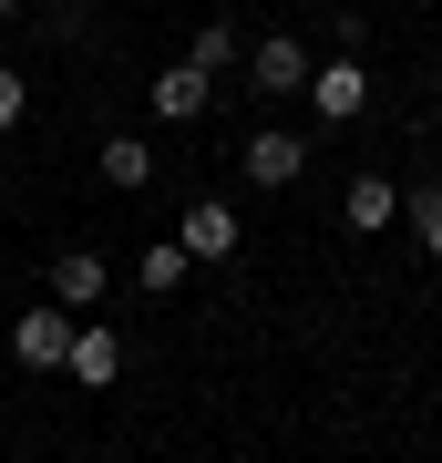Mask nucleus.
I'll return each mask as SVG.
<instances>
[{
  "label": "nucleus",
  "instance_id": "nucleus-5",
  "mask_svg": "<svg viewBox=\"0 0 442 463\" xmlns=\"http://www.w3.org/2000/svg\"><path fill=\"white\" fill-rule=\"evenodd\" d=\"M175 248L206 258V268L237 258V206H227V196H196V206H185V227H175Z\"/></svg>",
  "mask_w": 442,
  "mask_h": 463
},
{
  "label": "nucleus",
  "instance_id": "nucleus-9",
  "mask_svg": "<svg viewBox=\"0 0 442 463\" xmlns=\"http://www.w3.org/2000/svg\"><path fill=\"white\" fill-rule=\"evenodd\" d=\"M340 216H350V227H361V237H371V227H391V216H401V185L361 175V185H350V206H340Z\"/></svg>",
  "mask_w": 442,
  "mask_h": 463
},
{
  "label": "nucleus",
  "instance_id": "nucleus-7",
  "mask_svg": "<svg viewBox=\"0 0 442 463\" xmlns=\"http://www.w3.org/2000/svg\"><path fill=\"white\" fill-rule=\"evenodd\" d=\"M206 83H216V72H196V62L155 72V114H165V124H196V114H206Z\"/></svg>",
  "mask_w": 442,
  "mask_h": 463
},
{
  "label": "nucleus",
  "instance_id": "nucleus-11",
  "mask_svg": "<svg viewBox=\"0 0 442 463\" xmlns=\"http://www.w3.org/2000/svg\"><path fill=\"white\" fill-rule=\"evenodd\" d=\"M185 268H196V258H185V248H175V237H155V248H145V258H134V279H145V288H175V279H185Z\"/></svg>",
  "mask_w": 442,
  "mask_h": 463
},
{
  "label": "nucleus",
  "instance_id": "nucleus-4",
  "mask_svg": "<svg viewBox=\"0 0 442 463\" xmlns=\"http://www.w3.org/2000/svg\"><path fill=\"white\" fill-rule=\"evenodd\" d=\"M309 103H319V124H361V103H371L361 52H350V62H319V72H309Z\"/></svg>",
  "mask_w": 442,
  "mask_h": 463
},
{
  "label": "nucleus",
  "instance_id": "nucleus-12",
  "mask_svg": "<svg viewBox=\"0 0 442 463\" xmlns=\"http://www.w3.org/2000/svg\"><path fill=\"white\" fill-rule=\"evenodd\" d=\"M185 62H196V72H227V62H237V32H227V21H206V32H196V52H185Z\"/></svg>",
  "mask_w": 442,
  "mask_h": 463
},
{
  "label": "nucleus",
  "instance_id": "nucleus-10",
  "mask_svg": "<svg viewBox=\"0 0 442 463\" xmlns=\"http://www.w3.org/2000/svg\"><path fill=\"white\" fill-rule=\"evenodd\" d=\"M145 175H155V155L134 145V134H114V145H103V185H124V196H134Z\"/></svg>",
  "mask_w": 442,
  "mask_h": 463
},
{
  "label": "nucleus",
  "instance_id": "nucleus-13",
  "mask_svg": "<svg viewBox=\"0 0 442 463\" xmlns=\"http://www.w3.org/2000/svg\"><path fill=\"white\" fill-rule=\"evenodd\" d=\"M411 227H422V248L442 258V185H422V196H411Z\"/></svg>",
  "mask_w": 442,
  "mask_h": 463
},
{
  "label": "nucleus",
  "instance_id": "nucleus-8",
  "mask_svg": "<svg viewBox=\"0 0 442 463\" xmlns=\"http://www.w3.org/2000/svg\"><path fill=\"white\" fill-rule=\"evenodd\" d=\"M52 298H62V309H93V298H103V258L93 248H62V258H52Z\"/></svg>",
  "mask_w": 442,
  "mask_h": 463
},
{
  "label": "nucleus",
  "instance_id": "nucleus-3",
  "mask_svg": "<svg viewBox=\"0 0 442 463\" xmlns=\"http://www.w3.org/2000/svg\"><path fill=\"white\" fill-rule=\"evenodd\" d=\"M309 72H319V62H309V52H298L288 32H278V42H258V52H247V83H258L268 103H288V93H309Z\"/></svg>",
  "mask_w": 442,
  "mask_h": 463
},
{
  "label": "nucleus",
  "instance_id": "nucleus-1",
  "mask_svg": "<svg viewBox=\"0 0 442 463\" xmlns=\"http://www.w3.org/2000/svg\"><path fill=\"white\" fill-rule=\"evenodd\" d=\"M11 361H21V371H62V361H72V309L11 319Z\"/></svg>",
  "mask_w": 442,
  "mask_h": 463
},
{
  "label": "nucleus",
  "instance_id": "nucleus-2",
  "mask_svg": "<svg viewBox=\"0 0 442 463\" xmlns=\"http://www.w3.org/2000/svg\"><path fill=\"white\" fill-rule=\"evenodd\" d=\"M237 165H247V185H268V196H278V185L309 175V145H298V134H247Z\"/></svg>",
  "mask_w": 442,
  "mask_h": 463
},
{
  "label": "nucleus",
  "instance_id": "nucleus-6",
  "mask_svg": "<svg viewBox=\"0 0 442 463\" xmlns=\"http://www.w3.org/2000/svg\"><path fill=\"white\" fill-rule=\"evenodd\" d=\"M62 371L82 381V392H103V381L124 371V340L103 330V319H72V361H62Z\"/></svg>",
  "mask_w": 442,
  "mask_h": 463
},
{
  "label": "nucleus",
  "instance_id": "nucleus-15",
  "mask_svg": "<svg viewBox=\"0 0 442 463\" xmlns=\"http://www.w3.org/2000/svg\"><path fill=\"white\" fill-rule=\"evenodd\" d=\"M11 11H21V0H0V21H11Z\"/></svg>",
  "mask_w": 442,
  "mask_h": 463
},
{
  "label": "nucleus",
  "instance_id": "nucleus-14",
  "mask_svg": "<svg viewBox=\"0 0 442 463\" xmlns=\"http://www.w3.org/2000/svg\"><path fill=\"white\" fill-rule=\"evenodd\" d=\"M32 114V83H21V72H0V124H21Z\"/></svg>",
  "mask_w": 442,
  "mask_h": 463
}]
</instances>
